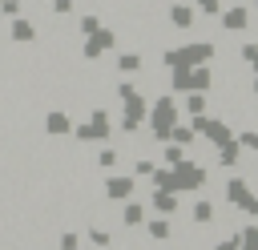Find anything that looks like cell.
Wrapping results in <instances>:
<instances>
[{
    "instance_id": "cell-8",
    "label": "cell",
    "mask_w": 258,
    "mask_h": 250,
    "mask_svg": "<svg viewBox=\"0 0 258 250\" xmlns=\"http://www.w3.org/2000/svg\"><path fill=\"white\" fill-rule=\"evenodd\" d=\"M210 218H214V206L210 202H198L194 206V222H210Z\"/></svg>"
},
{
    "instance_id": "cell-13",
    "label": "cell",
    "mask_w": 258,
    "mask_h": 250,
    "mask_svg": "<svg viewBox=\"0 0 258 250\" xmlns=\"http://www.w3.org/2000/svg\"><path fill=\"white\" fill-rule=\"evenodd\" d=\"M242 141H246V145H250V149H258V133H246V137H242Z\"/></svg>"
},
{
    "instance_id": "cell-14",
    "label": "cell",
    "mask_w": 258,
    "mask_h": 250,
    "mask_svg": "<svg viewBox=\"0 0 258 250\" xmlns=\"http://www.w3.org/2000/svg\"><path fill=\"white\" fill-rule=\"evenodd\" d=\"M218 250H238V242H222V246H218Z\"/></svg>"
},
{
    "instance_id": "cell-6",
    "label": "cell",
    "mask_w": 258,
    "mask_h": 250,
    "mask_svg": "<svg viewBox=\"0 0 258 250\" xmlns=\"http://www.w3.org/2000/svg\"><path fill=\"white\" fill-rule=\"evenodd\" d=\"M218 161H222V165H234V161H238V145L222 141V153H218Z\"/></svg>"
},
{
    "instance_id": "cell-12",
    "label": "cell",
    "mask_w": 258,
    "mask_h": 250,
    "mask_svg": "<svg viewBox=\"0 0 258 250\" xmlns=\"http://www.w3.org/2000/svg\"><path fill=\"white\" fill-rule=\"evenodd\" d=\"M242 242H246V250H258V230H246Z\"/></svg>"
},
{
    "instance_id": "cell-3",
    "label": "cell",
    "mask_w": 258,
    "mask_h": 250,
    "mask_svg": "<svg viewBox=\"0 0 258 250\" xmlns=\"http://www.w3.org/2000/svg\"><path fill=\"white\" fill-rule=\"evenodd\" d=\"M153 206H157L161 214H173V210H177V198H173V190H153Z\"/></svg>"
},
{
    "instance_id": "cell-10",
    "label": "cell",
    "mask_w": 258,
    "mask_h": 250,
    "mask_svg": "<svg viewBox=\"0 0 258 250\" xmlns=\"http://www.w3.org/2000/svg\"><path fill=\"white\" fill-rule=\"evenodd\" d=\"M89 238H93V246H109V242H113V238H109V230H97V226H93V234H89Z\"/></svg>"
},
{
    "instance_id": "cell-11",
    "label": "cell",
    "mask_w": 258,
    "mask_h": 250,
    "mask_svg": "<svg viewBox=\"0 0 258 250\" xmlns=\"http://www.w3.org/2000/svg\"><path fill=\"white\" fill-rule=\"evenodd\" d=\"M77 246H81L77 234H60V250H77Z\"/></svg>"
},
{
    "instance_id": "cell-5",
    "label": "cell",
    "mask_w": 258,
    "mask_h": 250,
    "mask_svg": "<svg viewBox=\"0 0 258 250\" xmlns=\"http://www.w3.org/2000/svg\"><path fill=\"white\" fill-rule=\"evenodd\" d=\"M226 198H230V202H238V206H242V198H246V177H234V181H230V185H226Z\"/></svg>"
},
{
    "instance_id": "cell-4",
    "label": "cell",
    "mask_w": 258,
    "mask_h": 250,
    "mask_svg": "<svg viewBox=\"0 0 258 250\" xmlns=\"http://www.w3.org/2000/svg\"><path fill=\"white\" fill-rule=\"evenodd\" d=\"M141 218H145V210H141L137 202H125V206H121V222H125V226H137Z\"/></svg>"
},
{
    "instance_id": "cell-9",
    "label": "cell",
    "mask_w": 258,
    "mask_h": 250,
    "mask_svg": "<svg viewBox=\"0 0 258 250\" xmlns=\"http://www.w3.org/2000/svg\"><path fill=\"white\" fill-rule=\"evenodd\" d=\"M48 129H52V133H69V117H60V113H52V121H48Z\"/></svg>"
},
{
    "instance_id": "cell-1",
    "label": "cell",
    "mask_w": 258,
    "mask_h": 250,
    "mask_svg": "<svg viewBox=\"0 0 258 250\" xmlns=\"http://www.w3.org/2000/svg\"><path fill=\"white\" fill-rule=\"evenodd\" d=\"M198 185H206V169L202 165H181L173 173V190H198Z\"/></svg>"
},
{
    "instance_id": "cell-15",
    "label": "cell",
    "mask_w": 258,
    "mask_h": 250,
    "mask_svg": "<svg viewBox=\"0 0 258 250\" xmlns=\"http://www.w3.org/2000/svg\"><path fill=\"white\" fill-rule=\"evenodd\" d=\"M101 250H105V246H101Z\"/></svg>"
},
{
    "instance_id": "cell-2",
    "label": "cell",
    "mask_w": 258,
    "mask_h": 250,
    "mask_svg": "<svg viewBox=\"0 0 258 250\" xmlns=\"http://www.w3.org/2000/svg\"><path fill=\"white\" fill-rule=\"evenodd\" d=\"M105 194H109L113 202H125V198L133 194V181H129V177H109V185H105Z\"/></svg>"
},
{
    "instance_id": "cell-7",
    "label": "cell",
    "mask_w": 258,
    "mask_h": 250,
    "mask_svg": "<svg viewBox=\"0 0 258 250\" xmlns=\"http://www.w3.org/2000/svg\"><path fill=\"white\" fill-rule=\"evenodd\" d=\"M149 238H169V222L165 218H153L149 222Z\"/></svg>"
}]
</instances>
